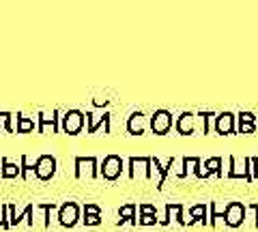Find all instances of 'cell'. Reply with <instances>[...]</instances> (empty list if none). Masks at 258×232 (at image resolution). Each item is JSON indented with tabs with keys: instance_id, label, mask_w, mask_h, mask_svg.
Returning a JSON list of instances; mask_svg holds the SVG:
<instances>
[{
	"instance_id": "13",
	"label": "cell",
	"mask_w": 258,
	"mask_h": 232,
	"mask_svg": "<svg viewBox=\"0 0 258 232\" xmlns=\"http://www.w3.org/2000/svg\"><path fill=\"white\" fill-rule=\"evenodd\" d=\"M9 219H11V228L20 226L24 219H26V223H28L30 228H35V204H26L20 213L15 211L13 204H9Z\"/></svg>"
},
{
	"instance_id": "6",
	"label": "cell",
	"mask_w": 258,
	"mask_h": 232,
	"mask_svg": "<svg viewBox=\"0 0 258 232\" xmlns=\"http://www.w3.org/2000/svg\"><path fill=\"white\" fill-rule=\"evenodd\" d=\"M172 129V112L168 110H155L151 114V131L155 135H166Z\"/></svg>"
},
{
	"instance_id": "1",
	"label": "cell",
	"mask_w": 258,
	"mask_h": 232,
	"mask_svg": "<svg viewBox=\"0 0 258 232\" xmlns=\"http://www.w3.org/2000/svg\"><path fill=\"white\" fill-rule=\"evenodd\" d=\"M74 177L78 181L82 179H99L101 177V166H99V159L88 155V157H76L74 159Z\"/></svg>"
},
{
	"instance_id": "16",
	"label": "cell",
	"mask_w": 258,
	"mask_h": 232,
	"mask_svg": "<svg viewBox=\"0 0 258 232\" xmlns=\"http://www.w3.org/2000/svg\"><path fill=\"white\" fill-rule=\"evenodd\" d=\"M211 174H217V177H224V162H222V157H211V159H207V162L200 166V170L196 177L198 179H209Z\"/></svg>"
},
{
	"instance_id": "15",
	"label": "cell",
	"mask_w": 258,
	"mask_h": 232,
	"mask_svg": "<svg viewBox=\"0 0 258 232\" xmlns=\"http://www.w3.org/2000/svg\"><path fill=\"white\" fill-rule=\"evenodd\" d=\"M196 114L194 112H183V114H179V118L174 121V129L179 135H191L194 131H196Z\"/></svg>"
},
{
	"instance_id": "31",
	"label": "cell",
	"mask_w": 258,
	"mask_h": 232,
	"mask_svg": "<svg viewBox=\"0 0 258 232\" xmlns=\"http://www.w3.org/2000/svg\"><path fill=\"white\" fill-rule=\"evenodd\" d=\"M82 213H84V215H101V209H99V204L84 202V206H82Z\"/></svg>"
},
{
	"instance_id": "28",
	"label": "cell",
	"mask_w": 258,
	"mask_h": 232,
	"mask_svg": "<svg viewBox=\"0 0 258 232\" xmlns=\"http://www.w3.org/2000/svg\"><path fill=\"white\" fill-rule=\"evenodd\" d=\"M0 228H3V230H9V228H11L9 204H3V206H0Z\"/></svg>"
},
{
	"instance_id": "27",
	"label": "cell",
	"mask_w": 258,
	"mask_h": 232,
	"mask_svg": "<svg viewBox=\"0 0 258 232\" xmlns=\"http://www.w3.org/2000/svg\"><path fill=\"white\" fill-rule=\"evenodd\" d=\"M161 172H164V166H161V162H159L157 157H151V172H149V181H151V179H155V174H157V183H159Z\"/></svg>"
},
{
	"instance_id": "18",
	"label": "cell",
	"mask_w": 258,
	"mask_h": 232,
	"mask_svg": "<svg viewBox=\"0 0 258 232\" xmlns=\"http://www.w3.org/2000/svg\"><path fill=\"white\" fill-rule=\"evenodd\" d=\"M136 211H138V206L136 204H125V206H120V211H118V226H123L125 221L129 223H134V226H138V215H136Z\"/></svg>"
},
{
	"instance_id": "4",
	"label": "cell",
	"mask_w": 258,
	"mask_h": 232,
	"mask_svg": "<svg viewBox=\"0 0 258 232\" xmlns=\"http://www.w3.org/2000/svg\"><path fill=\"white\" fill-rule=\"evenodd\" d=\"M80 215H82V206L78 202H62L58 209V223L62 228H76L78 221H82Z\"/></svg>"
},
{
	"instance_id": "26",
	"label": "cell",
	"mask_w": 258,
	"mask_h": 232,
	"mask_svg": "<svg viewBox=\"0 0 258 232\" xmlns=\"http://www.w3.org/2000/svg\"><path fill=\"white\" fill-rule=\"evenodd\" d=\"M196 116L200 118V121H203V133L211 131V125H213V118H215L213 112H198Z\"/></svg>"
},
{
	"instance_id": "32",
	"label": "cell",
	"mask_w": 258,
	"mask_h": 232,
	"mask_svg": "<svg viewBox=\"0 0 258 232\" xmlns=\"http://www.w3.org/2000/svg\"><path fill=\"white\" fill-rule=\"evenodd\" d=\"M82 223H84V226H99V223H101V215H84Z\"/></svg>"
},
{
	"instance_id": "20",
	"label": "cell",
	"mask_w": 258,
	"mask_h": 232,
	"mask_svg": "<svg viewBox=\"0 0 258 232\" xmlns=\"http://www.w3.org/2000/svg\"><path fill=\"white\" fill-rule=\"evenodd\" d=\"M18 121H15V133H32L35 131V118L30 116H24V114H15Z\"/></svg>"
},
{
	"instance_id": "29",
	"label": "cell",
	"mask_w": 258,
	"mask_h": 232,
	"mask_svg": "<svg viewBox=\"0 0 258 232\" xmlns=\"http://www.w3.org/2000/svg\"><path fill=\"white\" fill-rule=\"evenodd\" d=\"M237 123H252V125H256V114L254 112H241V114H237Z\"/></svg>"
},
{
	"instance_id": "3",
	"label": "cell",
	"mask_w": 258,
	"mask_h": 232,
	"mask_svg": "<svg viewBox=\"0 0 258 232\" xmlns=\"http://www.w3.org/2000/svg\"><path fill=\"white\" fill-rule=\"evenodd\" d=\"M60 110H41L37 114V131L39 133H58L60 131Z\"/></svg>"
},
{
	"instance_id": "30",
	"label": "cell",
	"mask_w": 258,
	"mask_h": 232,
	"mask_svg": "<svg viewBox=\"0 0 258 232\" xmlns=\"http://www.w3.org/2000/svg\"><path fill=\"white\" fill-rule=\"evenodd\" d=\"M138 223L140 226H155V223H159V219H157V215H140Z\"/></svg>"
},
{
	"instance_id": "14",
	"label": "cell",
	"mask_w": 258,
	"mask_h": 232,
	"mask_svg": "<svg viewBox=\"0 0 258 232\" xmlns=\"http://www.w3.org/2000/svg\"><path fill=\"white\" fill-rule=\"evenodd\" d=\"M215 131L220 135H232L237 131V116L232 112H222L215 116Z\"/></svg>"
},
{
	"instance_id": "23",
	"label": "cell",
	"mask_w": 258,
	"mask_h": 232,
	"mask_svg": "<svg viewBox=\"0 0 258 232\" xmlns=\"http://www.w3.org/2000/svg\"><path fill=\"white\" fill-rule=\"evenodd\" d=\"M200 166H203V159L200 157H183V174H198Z\"/></svg>"
},
{
	"instance_id": "24",
	"label": "cell",
	"mask_w": 258,
	"mask_h": 232,
	"mask_svg": "<svg viewBox=\"0 0 258 232\" xmlns=\"http://www.w3.org/2000/svg\"><path fill=\"white\" fill-rule=\"evenodd\" d=\"M20 168H22V177H20L22 181H28L30 174L37 172V164H32L28 155H22V157H20Z\"/></svg>"
},
{
	"instance_id": "36",
	"label": "cell",
	"mask_w": 258,
	"mask_h": 232,
	"mask_svg": "<svg viewBox=\"0 0 258 232\" xmlns=\"http://www.w3.org/2000/svg\"><path fill=\"white\" fill-rule=\"evenodd\" d=\"M0 159H3V157H0Z\"/></svg>"
},
{
	"instance_id": "11",
	"label": "cell",
	"mask_w": 258,
	"mask_h": 232,
	"mask_svg": "<svg viewBox=\"0 0 258 232\" xmlns=\"http://www.w3.org/2000/svg\"><path fill=\"white\" fill-rule=\"evenodd\" d=\"M147 129H151V116H147L144 112H132V116L127 118V133L144 135Z\"/></svg>"
},
{
	"instance_id": "19",
	"label": "cell",
	"mask_w": 258,
	"mask_h": 232,
	"mask_svg": "<svg viewBox=\"0 0 258 232\" xmlns=\"http://www.w3.org/2000/svg\"><path fill=\"white\" fill-rule=\"evenodd\" d=\"M196 221H200L203 226H207V223H209V219H207V204H194L191 209H189L187 223H189V226H194Z\"/></svg>"
},
{
	"instance_id": "35",
	"label": "cell",
	"mask_w": 258,
	"mask_h": 232,
	"mask_svg": "<svg viewBox=\"0 0 258 232\" xmlns=\"http://www.w3.org/2000/svg\"><path fill=\"white\" fill-rule=\"evenodd\" d=\"M108 103H110V99H103V97H95L93 99V106L95 108H106Z\"/></svg>"
},
{
	"instance_id": "34",
	"label": "cell",
	"mask_w": 258,
	"mask_h": 232,
	"mask_svg": "<svg viewBox=\"0 0 258 232\" xmlns=\"http://www.w3.org/2000/svg\"><path fill=\"white\" fill-rule=\"evenodd\" d=\"M138 211H140V215H157V209L153 204H140Z\"/></svg>"
},
{
	"instance_id": "22",
	"label": "cell",
	"mask_w": 258,
	"mask_h": 232,
	"mask_svg": "<svg viewBox=\"0 0 258 232\" xmlns=\"http://www.w3.org/2000/svg\"><path fill=\"white\" fill-rule=\"evenodd\" d=\"M15 121H18V116L13 112H0V129L3 131L15 133Z\"/></svg>"
},
{
	"instance_id": "8",
	"label": "cell",
	"mask_w": 258,
	"mask_h": 232,
	"mask_svg": "<svg viewBox=\"0 0 258 232\" xmlns=\"http://www.w3.org/2000/svg\"><path fill=\"white\" fill-rule=\"evenodd\" d=\"M37 172H35V177L39 181H50L54 179V174H56V166H58V162H56V157L54 155H39L37 157Z\"/></svg>"
},
{
	"instance_id": "25",
	"label": "cell",
	"mask_w": 258,
	"mask_h": 232,
	"mask_svg": "<svg viewBox=\"0 0 258 232\" xmlns=\"http://www.w3.org/2000/svg\"><path fill=\"white\" fill-rule=\"evenodd\" d=\"M224 211H226V206H224V209H220L217 202H209V226L213 228L217 223V219L224 217Z\"/></svg>"
},
{
	"instance_id": "21",
	"label": "cell",
	"mask_w": 258,
	"mask_h": 232,
	"mask_svg": "<svg viewBox=\"0 0 258 232\" xmlns=\"http://www.w3.org/2000/svg\"><path fill=\"white\" fill-rule=\"evenodd\" d=\"M56 209H60L56 202H43V204H35V211H41L43 213V228L47 230L50 228V223H52V211Z\"/></svg>"
},
{
	"instance_id": "10",
	"label": "cell",
	"mask_w": 258,
	"mask_h": 232,
	"mask_svg": "<svg viewBox=\"0 0 258 232\" xmlns=\"http://www.w3.org/2000/svg\"><path fill=\"white\" fill-rule=\"evenodd\" d=\"M245 221V206L241 202H228L224 211V223L228 228H239Z\"/></svg>"
},
{
	"instance_id": "2",
	"label": "cell",
	"mask_w": 258,
	"mask_h": 232,
	"mask_svg": "<svg viewBox=\"0 0 258 232\" xmlns=\"http://www.w3.org/2000/svg\"><path fill=\"white\" fill-rule=\"evenodd\" d=\"M84 125H86V112L78 110V108L62 112V118H60V131L62 133L78 135V133H82Z\"/></svg>"
},
{
	"instance_id": "7",
	"label": "cell",
	"mask_w": 258,
	"mask_h": 232,
	"mask_svg": "<svg viewBox=\"0 0 258 232\" xmlns=\"http://www.w3.org/2000/svg\"><path fill=\"white\" fill-rule=\"evenodd\" d=\"M110 121H112V114L108 110L99 112V114H95V112H86V131L88 133H97V129L103 127V131L110 133L112 131Z\"/></svg>"
},
{
	"instance_id": "5",
	"label": "cell",
	"mask_w": 258,
	"mask_h": 232,
	"mask_svg": "<svg viewBox=\"0 0 258 232\" xmlns=\"http://www.w3.org/2000/svg\"><path fill=\"white\" fill-rule=\"evenodd\" d=\"M125 170V162L120 155H106L101 162V177L106 181H116Z\"/></svg>"
},
{
	"instance_id": "12",
	"label": "cell",
	"mask_w": 258,
	"mask_h": 232,
	"mask_svg": "<svg viewBox=\"0 0 258 232\" xmlns=\"http://www.w3.org/2000/svg\"><path fill=\"white\" fill-rule=\"evenodd\" d=\"M172 219L176 223H181V226H187V219H185V206L183 204H179V202H168L166 204L164 217L159 219V223H161V226H168Z\"/></svg>"
},
{
	"instance_id": "17",
	"label": "cell",
	"mask_w": 258,
	"mask_h": 232,
	"mask_svg": "<svg viewBox=\"0 0 258 232\" xmlns=\"http://www.w3.org/2000/svg\"><path fill=\"white\" fill-rule=\"evenodd\" d=\"M0 177H3L5 181H9V179H18V177H22V168H20V164H13V162H9L7 157H3L0 159Z\"/></svg>"
},
{
	"instance_id": "33",
	"label": "cell",
	"mask_w": 258,
	"mask_h": 232,
	"mask_svg": "<svg viewBox=\"0 0 258 232\" xmlns=\"http://www.w3.org/2000/svg\"><path fill=\"white\" fill-rule=\"evenodd\" d=\"M237 131L239 133H254L256 125H252V123H237Z\"/></svg>"
},
{
	"instance_id": "9",
	"label": "cell",
	"mask_w": 258,
	"mask_h": 232,
	"mask_svg": "<svg viewBox=\"0 0 258 232\" xmlns=\"http://www.w3.org/2000/svg\"><path fill=\"white\" fill-rule=\"evenodd\" d=\"M127 172H129V179H132V181H136V179H149L151 157H129Z\"/></svg>"
}]
</instances>
